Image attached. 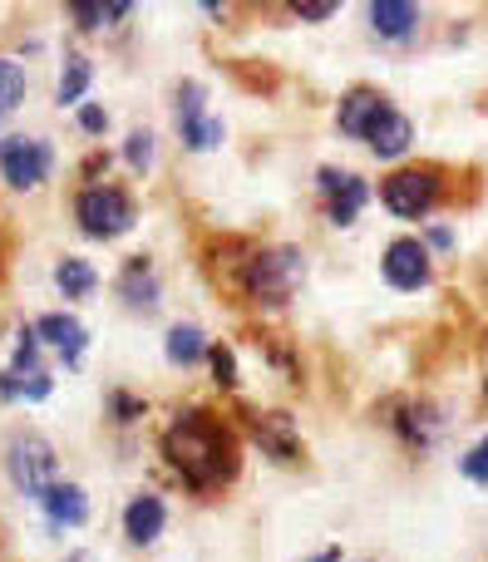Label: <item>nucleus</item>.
<instances>
[{"instance_id": "f257e3e1", "label": "nucleus", "mask_w": 488, "mask_h": 562, "mask_svg": "<svg viewBox=\"0 0 488 562\" xmlns=\"http://www.w3.org/2000/svg\"><path fill=\"white\" fill-rule=\"evenodd\" d=\"M163 454L193 488H217L237 474V439L207 415H178L163 435Z\"/></svg>"}, {"instance_id": "f03ea898", "label": "nucleus", "mask_w": 488, "mask_h": 562, "mask_svg": "<svg viewBox=\"0 0 488 562\" xmlns=\"http://www.w3.org/2000/svg\"><path fill=\"white\" fill-rule=\"evenodd\" d=\"M75 217L89 237H104L109 243V237H118V233L134 227V203H128L118 188H84L79 203H75Z\"/></svg>"}, {"instance_id": "7ed1b4c3", "label": "nucleus", "mask_w": 488, "mask_h": 562, "mask_svg": "<svg viewBox=\"0 0 488 562\" xmlns=\"http://www.w3.org/2000/svg\"><path fill=\"white\" fill-rule=\"evenodd\" d=\"M10 479H15L30 498H45L49 488L59 484L55 479V449H49L39 435L10 439Z\"/></svg>"}, {"instance_id": "20e7f679", "label": "nucleus", "mask_w": 488, "mask_h": 562, "mask_svg": "<svg viewBox=\"0 0 488 562\" xmlns=\"http://www.w3.org/2000/svg\"><path fill=\"white\" fill-rule=\"evenodd\" d=\"M381 198L395 217H420V213H430L434 198H440V173H434V168H405V173L385 178Z\"/></svg>"}, {"instance_id": "39448f33", "label": "nucleus", "mask_w": 488, "mask_h": 562, "mask_svg": "<svg viewBox=\"0 0 488 562\" xmlns=\"http://www.w3.org/2000/svg\"><path fill=\"white\" fill-rule=\"evenodd\" d=\"M49 164H55V154H49V144H39V138H5L0 144V173H5L10 188H39L49 173Z\"/></svg>"}, {"instance_id": "423d86ee", "label": "nucleus", "mask_w": 488, "mask_h": 562, "mask_svg": "<svg viewBox=\"0 0 488 562\" xmlns=\"http://www.w3.org/2000/svg\"><path fill=\"white\" fill-rule=\"evenodd\" d=\"M296 277H302V257L296 252L257 257V262L247 267V286H252V296H262V301H286L296 286Z\"/></svg>"}, {"instance_id": "0eeeda50", "label": "nucleus", "mask_w": 488, "mask_h": 562, "mask_svg": "<svg viewBox=\"0 0 488 562\" xmlns=\"http://www.w3.org/2000/svg\"><path fill=\"white\" fill-rule=\"evenodd\" d=\"M385 281L400 291H420L430 281V252H424L415 237H400V243L385 247Z\"/></svg>"}, {"instance_id": "6e6552de", "label": "nucleus", "mask_w": 488, "mask_h": 562, "mask_svg": "<svg viewBox=\"0 0 488 562\" xmlns=\"http://www.w3.org/2000/svg\"><path fill=\"white\" fill-rule=\"evenodd\" d=\"M321 193L331 198V223L345 227V223H355V213L365 207L371 188H365L355 173H336V168H321Z\"/></svg>"}, {"instance_id": "1a4fd4ad", "label": "nucleus", "mask_w": 488, "mask_h": 562, "mask_svg": "<svg viewBox=\"0 0 488 562\" xmlns=\"http://www.w3.org/2000/svg\"><path fill=\"white\" fill-rule=\"evenodd\" d=\"M410 138H415L410 119H405L400 109H390V104L375 109L371 128H365V144L375 148V158H400L405 148H410Z\"/></svg>"}, {"instance_id": "9d476101", "label": "nucleus", "mask_w": 488, "mask_h": 562, "mask_svg": "<svg viewBox=\"0 0 488 562\" xmlns=\"http://www.w3.org/2000/svg\"><path fill=\"white\" fill-rule=\"evenodd\" d=\"M163 524H168V508H163V498H154V494H138L134 504L124 508V533L134 538V543H154V538L163 533Z\"/></svg>"}, {"instance_id": "9b49d317", "label": "nucleus", "mask_w": 488, "mask_h": 562, "mask_svg": "<svg viewBox=\"0 0 488 562\" xmlns=\"http://www.w3.org/2000/svg\"><path fill=\"white\" fill-rule=\"evenodd\" d=\"M35 330L59 350V356L69 360V366H75V360L84 356V326H79L75 316H59V311H55V316H39V326H35Z\"/></svg>"}, {"instance_id": "f8f14e48", "label": "nucleus", "mask_w": 488, "mask_h": 562, "mask_svg": "<svg viewBox=\"0 0 488 562\" xmlns=\"http://www.w3.org/2000/svg\"><path fill=\"white\" fill-rule=\"evenodd\" d=\"M371 25H375V35H385V40H405L420 25V10L405 5V0H381V5H371Z\"/></svg>"}, {"instance_id": "ddd939ff", "label": "nucleus", "mask_w": 488, "mask_h": 562, "mask_svg": "<svg viewBox=\"0 0 488 562\" xmlns=\"http://www.w3.org/2000/svg\"><path fill=\"white\" fill-rule=\"evenodd\" d=\"M39 504H45V514L55 518V524H69V528L89 518V498H84V488L79 484H55Z\"/></svg>"}, {"instance_id": "4468645a", "label": "nucleus", "mask_w": 488, "mask_h": 562, "mask_svg": "<svg viewBox=\"0 0 488 562\" xmlns=\"http://www.w3.org/2000/svg\"><path fill=\"white\" fill-rule=\"evenodd\" d=\"M381 104H385V99L371 94V89H351V94H345V104H341V134L365 138V128H371V119H375V109H381Z\"/></svg>"}, {"instance_id": "2eb2a0df", "label": "nucleus", "mask_w": 488, "mask_h": 562, "mask_svg": "<svg viewBox=\"0 0 488 562\" xmlns=\"http://www.w3.org/2000/svg\"><path fill=\"white\" fill-rule=\"evenodd\" d=\"M207 356V340H203V330L197 326H173L168 330V360L173 366H193V360H203Z\"/></svg>"}, {"instance_id": "dca6fc26", "label": "nucleus", "mask_w": 488, "mask_h": 562, "mask_svg": "<svg viewBox=\"0 0 488 562\" xmlns=\"http://www.w3.org/2000/svg\"><path fill=\"white\" fill-rule=\"evenodd\" d=\"M0 395L45 400L49 395V375H45V370H10V375H0Z\"/></svg>"}, {"instance_id": "f3484780", "label": "nucleus", "mask_w": 488, "mask_h": 562, "mask_svg": "<svg viewBox=\"0 0 488 562\" xmlns=\"http://www.w3.org/2000/svg\"><path fill=\"white\" fill-rule=\"evenodd\" d=\"M118 291H124V296L134 301V306H154V301H158V281H154V272H148L144 262L128 267L124 281H118Z\"/></svg>"}, {"instance_id": "a211bd4d", "label": "nucleus", "mask_w": 488, "mask_h": 562, "mask_svg": "<svg viewBox=\"0 0 488 562\" xmlns=\"http://www.w3.org/2000/svg\"><path fill=\"white\" fill-rule=\"evenodd\" d=\"M55 281H59V291H65V296H84V291H94V267L79 262V257H65V262H59V272H55Z\"/></svg>"}, {"instance_id": "6ab92c4d", "label": "nucleus", "mask_w": 488, "mask_h": 562, "mask_svg": "<svg viewBox=\"0 0 488 562\" xmlns=\"http://www.w3.org/2000/svg\"><path fill=\"white\" fill-rule=\"evenodd\" d=\"M20 99H25V69H20L15 59L0 55V119H5Z\"/></svg>"}, {"instance_id": "aec40b11", "label": "nucleus", "mask_w": 488, "mask_h": 562, "mask_svg": "<svg viewBox=\"0 0 488 562\" xmlns=\"http://www.w3.org/2000/svg\"><path fill=\"white\" fill-rule=\"evenodd\" d=\"M183 128V144L188 148H197V154H207V148H217L223 144V124H217V119H188V124H178Z\"/></svg>"}, {"instance_id": "412c9836", "label": "nucleus", "mask_w": 488, "mask_h": 562, "mask_svg": "<svg viewBox=\"0 0 488 562\" xmlns=\"http://www.w3.org/2000/svg\"><path fill=\"white\" fill-rule=\"evenodd\" d=\"M89 89V59H69L65 65V75H59V89H55V99L59 104H79V94Z\"/></svg>"}, {"instance_id": "4be33fe9", "label": "nucleus", "mask_w": 488, "mask_h": 562, "mask_svg": "<svg viewBox=\"0 0 488 562\" xmlns=\"http://www.w3.org/2000/svg\"><path fill=\"white\" fill-rule=\"evenodd\" d=\"M69 15H75L84 30H104L109 20H124L128 5H118V0H114V5H94V0H79V5H69Z\"/></svg>"}, {"instance_id": "5701e85b", "label": "nucleus", "mask_w": 488, "mask_h": 562, "mask_svg": "<svg viewBox=\"0 0 488 562\" xmlns=\"http://www.w3.org/2000/svg\"><path fill=\"white\" fill-rule=\"evenodd\" d=\"M128 164H134V168H148V164H154V134H148V128L128 134Z\"/></svg>"}, {"instance_id": "b1692460", "label": "nucleus", "mask_w": 488, "mask_h": 562, "mask_svg": "<svg viewBox=\"0 0 488 562\" xmlns=\"http://www.w3.org/2000/svg\"><path fill=\"white\" fill-rule=\"evenodd\" d=\"M207 356H213V370H217V380H223V385H237V360H232V350L213 346V350H207Z\"/></svg>"}, {"instance_id": "393cba45", "label": "nucleus", "mask_w": 488, "mask_h": 562, "mask_svg": "<svg viewBox=\"0 0 488 562\" xmlns=\"http://www.w3.org/2000/svg\"><path fill=\"white\" fill-rule=\"evenodd\" d=\"M464 474H469V479H479V484H484V479H488V439H484V445H479V449H474V454H469V459H464Z\"/></svg>"}, {"instance_id": "a878e982", "label": "nucleus", "mask_w": 488, "mask_h": 562, "mask_svg": "<svg viewBox=\"0 0 488 562\" xmlns=\"http://www.w3.org/2000/svg\"><path fill=\"white\" fill-rule=\"evenodd\" d=\"M79 124H84L89 134H99V128L109 124V114H104V109H99V104H84V109H79Z\"/></svg>"}, {"instance_id": "bb28decb", "label": "nucleus", "mask_w": 488, "mask_h": 562, "mask_svg": "<svg viewBox=\"0 0 488 562\" xmlns=\"http://www.w3.org/2000/svg\"><path fill=\"white\" fill-rule=\"evenodd\" d=\"M296 15H302V20H331L336 5H326V0H321V5H296Z\"/></svg>"}, {"instance_id": "cd10ccee", "label": "nucleus", "mask_w": 488, "mask_h": 562, "mask_svg": "<svg viewBox=\"0 0 488 562\" xmlns=\"http://www.w3.org/2000/svg\"><path fill=\"white\" fill-rule=\"evenodd\" d=\"M311 562H336V558H331V553H321V558H311Z\"/></svg>"}]
</instances>
